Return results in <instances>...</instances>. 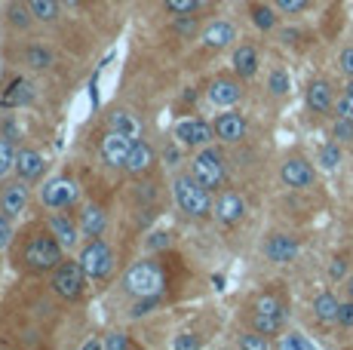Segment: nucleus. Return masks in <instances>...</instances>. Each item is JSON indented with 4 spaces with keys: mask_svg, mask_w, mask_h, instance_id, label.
Wrapping results in <instances>:
<instances>
[{
    "mask_svg": "<svg viewBox=\"0 0 353 350\" xmlns=\"http://www.w3.org/2000/svg\"><path fill=\"white\" fill-rule=\"evenodd\" d=\"M172 194H175V203H179L181 212L196 215V218H203V215L212 212V197H209V187L200 185V181L194 178V172L179 175V178L172 181Z\"/></svg>",
    "mask_w": 353,
    "mask_h": 350,
    "instance_id": "1",
    "label": "nucleus"
},
{
    "mask_svg": "<svg viewBox=\"0 0 353 350\" xmlns=\"http://www.w3.org/2000/svg\"><path fill=\"white\" fill-rule=\"evenodd\" d=\"M62 252H65V246L59 243L52 234H37V237H31L28 243H25L22 258L31 271L43 274V271H56V267L62 265Z\"/></svg>",
    "mask_w": 353,
    "mask_h": 350,
    "instance_id": "2",
    "label": "nucleus"
},
{
    "mask_svg": "<svg viewBox=\"0 0 353 350\" xmlns=\"http://www.w3.org/2000/svg\"><path fill=\"white\" fill-rule=\"evenodd\" d=\"M163 286H166V274L157 261H135L123 277V289L135 298L141 295H160Z\"/></svg>",
    "mask_w": 353,
    "mask_h": 350,
    "instance_id": "3",
    "label": "nucleus"
},
{
    "mask_svg": "<svg viewBox=\"0 0 353 350\" xmlns=\"http://www.w3.org/2000/svg\"><path fill=\"white\" fill-rule=\"evenodd\" d=\"M191 172L200 185L209 187V191H212V187H221L225 185V157H221L215 147H203V151L191 160Z\"/></svg>",
    "mask_w": 353,
    "mask_h": 350,
    "instance_id": "4",
    "label": "nucleus"
},
{
    "mask_svg": "<svg viewBox=\"0 0 353 350\" xmlns=\"http://www.w3.org/2000/svg\"><path fill=\"white\" fill-rule=\"evenodd\" d=\"M80 267H83V274L90 280H101V277H108L111 274V267H114V252H111V246L105 243V240H96L92 237L90 243L83 246V252H80Z\"/></svg>",
    "mask_w": 353,
    "mask_h": 350,
    "instance_id": "5",
    "label": "nucleus"
},
{
    "mask_svg": "<svg viewBox=\"0 0 353 350\" xmlns=\"http://www.w3.org/2000/svg\"><path fill=\"white\" fill-rule=\"evenodd\" d=\"M86 280H90V277L83 274L80 261H62V265L52 271V292H56L59 298L74 301V298H80V292H83Z\"/></svg>",
    "mask_w": 353,
    "mask_h": 350,
    "instance_id": "6",
    "label": "nucleus"
},
{
    "mask_svg": "<svg viewBox=\"0 0 353 350\" xmlns=\"http://www.w3.org/2000/svg\"><path fill=\"white\" fill-rule=\"evenodd\" d=\"M280 178L292 191H304V187H310L316 181V169L304 157H289V160H283V166H280Z\"/></svg>",
    "mask_w": 353,
    "mask_h": 350,
    "instance_id": "7",
    "label": "nucleus"
},
{
    "mask_svg": "<svg viewBox=\"0 0 353 350\" xmlns=\"http://www.w3.org/2000/svg\"><path fill=\"white\" fill-rule=\"evenodd\" d=\"M40 200H43L46 209H68V206L77 200V185H74L71 178H52L43 185Z\"/></svg>",
    "mask_w": 353,
    "mask_h": 350,
    "instance_id": "8",
    "label": "nucleus"
},
{
    "mask_svg": "<svg viewBox=\"0 0 353 350\" xmlns=\"http://www.w3.org/2000/svg\"><path fill=\"white\" fill-rule=\"evenodd\" d=\"M301 243H298L292 234H270L268 243H264V258L274 261V265H289L298 258Z\"/></svg>",
    "mask_w": 353,
    "mask_h": 350,
    "instance_id": "9",
    "label": "nucleus"
},
{
    "mask_svg": "<svg viewBox=\"0 0 353 350\" xmlns=\"http://www.w3.org/2000/svg\"><path fill=\"white\" fill-rule=\"evenodd\" d=\"M335 90H332V83L325 77H316L307 83V90H304V102H307V111L310 114H332V107H335Z\"/></svg>",
    "mask_w": 353,
    "mask_h": 350,
    "instance_id": "10",
    "label": "nucleus"
},
{
    "mask_svg": "<svg viewBox=\"0 0 353 350\" xmlns=\"http://www.w3.org/2000/svg\"><path fill=\"white\" fill-rule=\"evenodd\" d=\"M129 151H132V138L123 136V132L111 130L105 138H101V160H105L108 166H126L129 160Z\"/></svg>",
    "mask_w": 353,
    "mask_h": 350,
    "instance_id": "11",
    "label": "nucleus"
},
{
    "mask_svg": "<svg viewBox=\"0 0 353 350\" xmlns=\"http://www.w3.org/2000/svg\"><path fill=\"white\" fill-rule=\"evenodd\" d=\"M212 136H215V130L209 123H203V120H181L175 126V138L191 147H206L212 141Z\"/></svg>",
    "mask_w": 353,
    "mask_h": 350,
    "instance_id": "12",
    "label": "nucleus"
},
{
    "mask_svg": "<svg viewBox=\"0 0 353 350\" xmlns=\"http://www.w3.org/2000/svg\"><path fill=\"white\" fill-rule=\"evenodd\" d=\"M212 212H215V218H219L221 225H236V221L246 215V200H243L240 194H234V191H225L219 200H215Z\"/></svg>",
    "mask_w": 353,
    "mask_h": 350,
    "instance_id": "13",
    "label": "nucleus"
},
{
    "mask_svg": "<svg viewBox=\"0 0 353 350\" xmlns=\"http://www.w3.org/2000/svg\"><path fill=\"white\" fill-rule=\"evenodd\" d=\"M209 102L215 107H234L236 102L243 99V90H240V80H230V77H219L212 80V86H209Z\"/></svg>",
    "mask_w": 353,
    "mask_h": 350,
    "instance_id": "14",
    "label": "nucleus"
},
{
    "mask_svg": "<svg viewBox=\"0 0 353 350\" xmlns=\"http://www.w3.org/2000/svg\"><path fill=\"white\" fill-rule=\"evenodd\" d=\"M215 136L221 141H228V145H234V141L246 138V117L243 114H219V120H215Z\"/></svg>",
    "mask_w": 353,
    "mask_h": 350,
    "instance_id": "15",
    "label": "nucleus"
},
{
    "mask_svg": "<svg viewBox=\"0 0 353 350\" xmlns=\"http://www.w3.org/2000/svg\"><path fill=\"white\" fill-rule=\"evenodd\" d=\"M236 40V28L230 22H212L206 31H203V43H206V50H225Z\"/></svg>",
    "mask_w": 353,
    "mask_h": 350,
    "instance_id": "16",
    "label": "nucleus"
},
{
    "mask_svg": "<svg viewBox=\"0 0 353 350\" xmlns=\"http://www.w3.org/2000/svg\"><path fill=\"white\" fill-rule=\"evenodd\" d=\"M258 65H261V59H258V50H255V46L243 43V46H236V50H234V71H236V77H240V80L255 77V74H258Z\"/></svg>",
    "mask_w": 353,
    "mask_h": 350,
    "instance_id": "17",
    "label": "nucleus"
},
{
    "mask_svg": "<svg viewBox=\"0 0 353 350\" xmlns=\"http://www.w3.org/2000/svg\"><path fill=\"white\" fill-rule=\"evenodd\" d=\"M16 172L19 178H37L40 172H43V154L34 151V147H22V151L16 154Z\"/></svg>",
    "mask_w": 353,
    "mask_h": 350,
    "instance_id": "18",
    "label": "nucleus"
},
{
    "mask_svg": "<svg viewBox=\"0 0 353 350\" xmlns=\"http://www.w3.org/2000/svg\"><path fill=\"white\" fill-rule=\"evenodd\" d=\"M50 234L65 249H74V246H77V240H80V227L74 225L71 218H65V215H52V218H50Z\"/></svg>",
    "mask_w": 353,
    "mask_h": 350,
    "instance_id": "19",
    "label": "nucleus"
},
{
    "mask_svg": "<svg viewBox=\"0 0 353 350\" xmlns=\"http://www.w3.org/2000/svg\"><path fill=\"white\" fill-rule=\"evenodd\" d=\"M338 307H341V301H338L335 295H332V292H320L314 298V305H310V311H314L316 322L332 326V322H338Z\"/></svg>",
    "mask_w": 353,
    "mask_h": 350,
    "instance_id": "20",
    "label": "nucleus"
},
{
    "mask_svg": "<svg viewBox=\"0 0 353 350\" xmlns=\"http://www.w3.org/2000/svg\"><path fill=\"white\" fill-rule=\"evenodd\" d=\"M0 206H3V215H10V218H19V215L25 212V206H28V187H25V185H10L3 191V200H0Z\"/></svg>",
    "mask_w": 353,
    "mask_h": 350,
    "instance_id": "21",
    "label": "nucleus"
},
{
    "mask_svg": "<svg viewBox=\"0 0 353 350\" xmlns=\"http://www.w3.org/2000/svg\"><path fill=\"white\" fill-rule=\"evenodd\" d=\"M151 163H154L151 145H148V141H139V138H135V141H132V151H129V160H126V169L132 172V175H139V172H145Z\"/></svg>",
    "mask_w": 353,
    "mask_h": 350,
    "instance_id": "22",
    "label": "nucleus"
},
{
    "mask_svg": "<svg viewBox=\"0 0 353 350\" xmlns=\"http://www.w3.org/2000/svg\"><path fill=\"white\" fill-rule=\"evenodd\" d=\"M105 231V212L99 209V206H83V212H80V234L83 237H99V234Z\"/></svg>",
    "mask_w": 353,
    "mask_h": 350,
    "instance_id": "23",
    "label": "nucleus"
},
{
    "mask_svg": "<svg viewBox=\"0 0 353 350\" xmlns=\"http://www.w3.org/2000/svg\"><path fill=\"white\" fill-rule=\"evenodd\" d=\"M108 120H111V130L123 132V136H129L132 141L141 136V123L135 120V114H129V111H114Z\"/></svg>",
    "mask_w": 353,
    "mask_h": 350,
    "instance_id": "24",
    "label": "nucleus"
},
{
    "mask_svg": "<svg viewBox=\"0 0 353 350\" xmlns=\"http://www.w3.org/2000/svg\"><path fill=\"white\" fill-rule=\"evenodd\" d=\"M316 163H320V169H325V172H335L338 166L344 163L341 141H329V145H323V147H320V157H316Z\"/></svg>",
    "mask_w": 353,
    "mask_h": 350,
    "instance_id": "25",
    "label": "nucleus"
},
{
    "mask_svg": "<svg viewBox=\"0 0 353 350\" xmlns=\"http://www.w3.org/2000/svg\"><path fill=\"white\" fill-rule=\"evenodd\" d=\"M249 16H252V25L258 31H274L276 28V10L268 3H252L249 6Z\"/></svg>",
    "mask_w": 353,
    "mask_h": 350,
    "instance_id": "26",
    "label": "nucleus"
},
{
    "mask_svg": "<svg viewBox=\"0 0 353 350\" xmlns=\"http://www.w3.org/2000/svg\"><path fill=\"white\" fill-rule=\"evenodd\" d=\"M255 313H268V316H289L286 311V301L274 292H264L261 298L255 301Z\"/></svg>",
    "mask_w": 353,
    "mask_h": 350,
    "instance_id": "27",
    "label": "nucleus"
},
{
    "mask_svg": "<svg viewBox=\"0 0 353 350\" xmlns=\"http://www.w3.org/2000/svg\"><path fill=\"white\" fill-rule=\"evenodd\" d=\"M286 326V316H268V313H252V329L261 335H280Z\"/></svg>",
    "mask_w": 353,
    "mask_h": 350,
    "instance_id": "28",
    "label": "nucleus"
},
{
    "mask_svg": "<svg viewBox=\"0 0 353 350\" xmlns=\"http://www.w3.org/2000/svg\"><path fill=\"white\" fill-rule=\"evenodd\" d=\"M34 99V90L28 83H25V80H12L10 83V90H6V96H3V105H28Z\"/></svg>",
    "mask_w": 353,
    "mask_h": 350,
    "instance_id": "29",
    "label": "nucleus"
},
{
    "mask_svg": "<svg viewBox=\"0 0 353 350\" xmlns=\"http://www.w3.org/2000/svg\"><path fill=\"white\" fill-rule=\"evenodd\" d=\"M274 347H280V350H314V341H310L304 332H286L274 341Z\"/></svg>",
    "mask_w": 353,
    "mask_h": 350,
    "instance_id": "30",
    "label": "nucleus"
},
{
    "mask_svg": "<svg viewBox=\"0 0 353 350\" xmlns=\"http://www.w3.org/2000/svg\"><path fill=\"white\" fill-rule=\"evenodd\" d=\"M28 10L40 22H56L59 16V0H28Z\"/></svg>",
    "mask_w": 353,
    "mask_h": 350,
    "instance_id": "31",
    "label": "nucleus"
},
{
    "mask_svg": "<svg viewBox=\"0 0 353 350\" xmlns=\"http://www.w3.org/2000/svg\"><path fill=\"white\" fill-rule=\"evenodd\" d=\"M268 90H270V96H276V99L289 96L292 80H289L286 68H274V71H270V77H268Z\"/></svg>",
    "mask_w": 353,
    "mask_h": 350,
    "instance_id": "32",
    "label": "nucleus"
},
{
    "mask_svg": "<svg viewBox=\"0 0 353 350\" xmlns=\"http://www.w3.org/2000/svg\"><path fill=\"white\" fill-rule=\"evenodd\" d=\"M16 154L19 151L12 147V141L0 136V175H6V172L16 169Z\"/></svg>",
    "mask_w": 353,
    "mask_h": 350,
    "instance_id": "33",
    "label": "nucleus"
},
{
    "mask_svg": "<svg viewBox=\"0 0 353 350\" xmlns=\"http://www.w3.org/2000/svg\"><path fill=\"white\" fill-rule=\"evenodd\" d=\"M332 138L341 141V145H353V120L335 117V123H332Z\"/></svg>",
    "mask_w": 353,
    "mask_h": 350,
    "instance_id": "34",
    "label": "nucleus"
},
{
    "mask_svg": "<svg viewBox=\"0 0 353 350\" xmlns=\"http://www.w3.org/2000/svg\"><path fill=\"white\" fill-rule=\"evenodd\" d=\"M157 307H160V295H141V298L132 305V311H129V313H132L135 320H139V316L154 313V311H157Z\"/></svg>",
    "mask_w": 353,
    "mask_h": 350,
    "instance_id": "35",
    "label": "nucleus"
},
{
    "mask_svg": "<svg viewBox=\"0 0 353 350\" xmlns=\"http://www.w3.org/2000/svg\"><path fill=\"white\" fill-rule=\"evenodd\" d=\"M31 16H34V12L28 10V6H22V3H12L10 6V25H16V28H28Z\"/></svg>",
    "mask_w": 353,
    "mask_h": 350,
    "instance_id": "36",
    "label": "nucleus"
},
{
    "mask_svg": "<svg viewBox=\"0 0 353 350\" xmlns=\"http://www.w3.org/2000/svg\"><path fill=\"white\" fill-rule=\"evenodd\" d=\"M28 65H31V68H50V65H52V52L43 50V46H31V50H28Z\"/></svg>",
    "mask_w": 353,
    "mask_h": 350,
    "instance_id": "37",
    "label": "nucleus"
},
{
    "mask_svg": "<svg viewBox=\"0 0 353 350\" xmlns=\"http://www.w3.org/2000/svg\"><path fill=\"white\" fill-rule=\"evenodd\" d=\"M274 6L286 16H301L304 10H310V0H274Z\"/></svg>",
    "mask_w": 353,
    "mask_h": 350,
    "instance_id": "38",
    "label": "nucleus"
},
{
    "mask_svg": "<svg viewBox=\"0 0 353 350\" xmlns=\"http://www.w3.org/2000/svg\"><path fill=\"white\" fill-rule=\"evenodd\" d=\"M240 347L243 350H268L270 341H268V335H261V332H249L240 338Z\"/></svg>",
    "mask_w": 353,
    "mask_h": 350,
    "instance_id": "39",
    "label": "nucleus"
},
{
    "mask_svg": "<svg viewBox=\"0 0 353 350\" xmlns=\"http://www.w3.org/2000/svg\"><path fill=\"white\" fill-rule=\"evenodd\" d=\"M163 3H166V10L172 12V16H191V12L196 10V0H163Z\"/></svg>",
    "mask_w": 353,
    "mask_h": 350,
    "instance_id": "40",
    "label": "nucleus"
},
{
    "mask_svg": "<svg viewBox=\"0 0 353 350\" xmlns=\"http://www.w3.org/2000/svg\"><path fill=\"white\" fill-rule=\"evenodd\" d=\"M332 114H335V117L353 120V96H350V92H341V96L335 99V107H332Z\"/></svg>",
    "mask_w": 353,
    "mask_h": 350,
    "instance_id": "41",
    "label": "nucleus"
},
{
    "mask_svg": "<svg viewBox=\"0 0 353 350\" xmlns=\"http://www.w3.org/2000/svg\"><path fill=\"white\" fill-rule=\"evenodd\" d=\"M132 344H129V338L123 332H111L101 338V350H129Z\"/></svg>",
    "mask_w": 353,
    "mask_h": 350,
    "instance_id": "42",
    "label": "nucleus"
},
{
    "mask_svg": "<svg viewBox=\"0 0 353 350\" xmlns=\"http://www.w3.org/2000/svg\"><path fill=\"white\" fill-rule=\"evenodd\" d=\"M338 326L344 332H353V298L341 301V307H338Z\"/></svg>",
    "mask_w": 353,
    "mask_h": 350,
    "instance_id": "43",
    "label": "nucleus"
},
{
    "mask_svg": "<svg viewBox=\"0 0 353 350\" xmlns=\"http://www.w3.org/2000/svg\"><path fill=\"white\" fill-rule=\"evenodd\" d=\"M338 71H341L344 77H353V43H347L338 52Z\"/></svg>",
    "mask_w": 353,
    "mask_h": 350,
    "instance_id": "44",
    "label": "nucleus"
},
{
    "mask_svg": "<svg viewBox=\"0 0 353 350\" xmlns=\"http://www.w3.org/2000/svg\"><path fill=\"white\" fill-rule=\"evenodd\" d=\"M172 246V234L169 231H157L148 237V249H154V252H160V249H169Z\"/></svg>",
    "mask_w": 353,
    "mask_h": 350,
    "instance_id": "45",
    "label": "nucleus"
},
{
    "mask_svg": "<svg viewBox=\"0 0 353 350\" xmlns=\"http://www.w3.org/2000/svg\"><path fill=\"white\" fill-rule=\"evenodd\" d=\"M347 258H341V255H338L335 261H332L329 265V280H335V282H341V280H347Z\"/></svg>",
    "mask_w": 353,
    "mask_h": 350,
    "instance_id": "46",
    "label": "nucleus"
},
{
    "mask_svg": "<svg viewBox=\"0 0 353 350\" xmlns=\"http://www.w3.org/2000/svg\"><path fill=\"white\" fill-rule=\"evenodd\" d=\"M12 243V225H10V215H0V249H6Z\"/></svg>",
    "mask_w": 353,
    "mask_h": 350,
    "instance_id": "47",
    "label": "nucleus"
},
{
    "mask_svg": "<svg viewBox=\"0 0 353 350\" xmlns=\"http://www.w3.org/2000/svg\"><path fill=\"white\" fill-rule=\"evenodd\" d=\"M172 347L175 350H194V347H200V338H194V335H179V338H172Z\"/></svg>",
    "mask_w": 353,
    "mask_h": 350,
    "instance_id": "48",
    "label": "nucleus"
},
{
    "mask_svg": "<svg viewBox=\"0 0 353 350\" xmlns=\"http://www.w3.org/2000/svg\"><path fill=\"white\" fill-rule=\"evenodd\" d=\"M175 31H179V34H185V37H191L194 31H196V19H191V16H179V25H175Z\"/></svg>",
    "mask_w": 353,
    "mask_h": 350,
    "instance_id": "49",
    "label": "nucleus"
},
{
    "mask_svg": "<svg viewBox=\"0 0 353 350\" xmlns=\"http://www.w3.org/2000/svg\"><path fill=\"white\" fill-rule=\"evenodd\" d=\"M344 295L353 298V274H347V280H344Z\"/></svg>",
    "mask_w": 353,
    "mask_h": 350,
    "instance_id": "50",
    "label": "nucleus"
},
{
    "mask_svg": "<svg viewBox=\"0 0 353 350\" xmlns=\"http://www.w3.org/2000/svg\"><path fill=\"white\" fill-rule=\"evenodd\" d=\"M344 92H350V96H353V77H347V86H344Z\"/></svg>",
    "mask_w": 353,
    "mask_h": 350,
    "instance_id": "51",
    "label": "nucleus"
},
{
    "mask_svg": "<svg viewBox=\"0 0 353 350\" xmlns=\"http://www.w3.org/2000/svg\"><path fill=\"white\" fill-rule=\"evenodd\" d=\"M196 3H200V6H206V3H209V0H196Z\"/></svg>",
    "mask_w": 353,
    "mask_h": 350,
    "instance_id": "52",
    "label": "nucleus"
},
{
    "mask_svg": "<svg viewBox=\"0 0 353 350\" xmlns=\"http://www.w3.org/2000/svg\"><path fill=\"white\" fill-rule=\"evenodd\" d=\"M65 3H77V0H65Z\"/></svg>",
    "mask_w": 353,
    "mask_h": 350,
    "instance_id": "53",
    "label": "nucleus"
}]
</instances>
